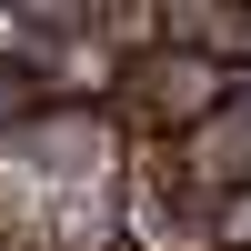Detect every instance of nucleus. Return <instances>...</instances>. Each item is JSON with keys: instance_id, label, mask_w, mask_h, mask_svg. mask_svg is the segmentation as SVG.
Wrapping results in <instances>:
<instances>
[{"instance_id": "obj_4", "label": "nucleus", "mask_w": 251, "mask_h": 251, "mask_svg": "<svg viewBox=\"0 0 251 251\" xmlns=\"http://www.w3.org/2000/svg\"><path fill=\"white\" fill-rule=\"evenodd\" d=\"M50 111V91H40V71H20V60H0V131H20V121Z\"/></svg>"}, {"instance_id": "obj_5", "label": "nucleus", "mask_w": 251, "mask_h": 251, "mask_svg": "<svg viewBox=\"0 0 251 251\" xmlns=\"http://www.w3.org/2000/svg\"><path fill=\"white\" fill-rule=\"evenodd\" d=\"M211 241H221V251H251V181L211 201Z\"/></svg>"}, {"instance_id": "obj_1", "label": "nucleus", "mask_w": 251, "mask_h": 251, "mask_svg": "<svg viewBox=\"0 0 251 251\" xmlns=\"http://www.w3.org/2000/svg\"><path fill=\"white\" fill-rule=\"evenodd\" d=\"M241 80H251V71H231V60H211V50L151 40V50H131V60H121L111 111H121V131H131V141H181L191 121L231 111V100H241Z\"/></svg>"}, {"instance_id": "obj_2", "label": "nucleus", "mask_w": 251, "mask_h": 251, "mask_svg": "<svg viewBox=\"0 0 251 251\" xmlns=\"http://www.w3.org/2000/svg\"><path fill=\"white\" fill-rule=\"evenodd\" d=\"M161 151H171V171L191 181V191H241L251 181V100H231V111H211V121H191V131L181 141H161Z\"/></svg>"}, {"instance_id": "obj_3", "label": "nucleus", "mask_w": 251, "mask_h": 251, "mask_svg": "<svg viewBox=\"0 0 251 251\" xmlns=\"http://www.w3.org/2000/svg\"><path fill=\"white\" fill-rule=\"evenodd\" d=\"M161 40L251 71V0H161Z\"/></svg>"}]
</instances>
